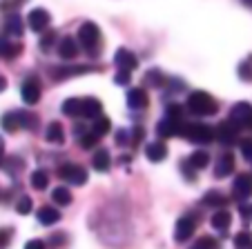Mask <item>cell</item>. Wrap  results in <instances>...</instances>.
Segmentation results:
<instances>
[{
  "mask_svg": "<svg viewBox=\"0 0 252 249\" xmlns=\"http://www.w3.org/2000/svg\"><path fill=\"white\" fill-rule=\"evenodd\" d=\"M78 43L90 56H98L100 47H103V36L96 23H83L78 29Z\"/></svg>",
  "mask_w": 252,
  "mask_h": 249,
  "instance_id": "1",
  "label": "cell"
},
{
  "mask_svg": "<svg viewBox=\"0 0 252 249\" xmlns=\"http://www.w3.org/2000/svg\"><path fill=\"white\" fill-rule=\"evenodd\" d=\"M186 107L190 109L194 116H214V113L219 111L217 100H214L208 91H194V94H190Z\"/></svg>",
  "mask_w": 252,
  "mask_h": 249,
  "instance_id": "2",
  "label": "cell"
},
{
  "mask_svg": "<svg viewBox=\"0 0 252 249\" xmlns=\"http://www.w3.org/2000/svg\"><path fill=\"white\" fill-rule=\"evenodd\" d=\"M181 136H186L192 142L205 145V142L214 140V127H210L205 122H188V125L181 127Z\"/></svg>",
  "mask_w": 252,
  "mask_h": 249,
  "instance_id": "3",
  "label": "cell"
},
{
  "mask_svg": "<svg viewBox=\"0 0 252 249\" xmlns=\"http://www.w3.org/2000/svg\"><path fill=\"white\" fill-rule=\"evenodd\" d=\"M58 176H61L63 180H67L69 185H76V187L87 183V169H83L81 165H74V163L61 165V167H58Z\"/></svg>",
  "mask_w": 252,
  "mask_h": 249,
  "instance_id": "4",
  "label": "cell"
},
{
  "mask_svg": "<svg viewBox=\"0 0 252 249\" xmlns=\"http://www.w3.org/2000/svg\"><path fill=\"white\" fill-rule=\"evenodd\" d=\"M230 122L237 129H252V105L250 103H237L230 111Z\"/></svg>",
  "mask_w": 252,
  "mask_h": 249,
  "instance_id": "5",
  "label": "cell"
},
{
  "mask_svg": "<svg viewBox=\"0 0 252 249\" xmlns=\"http://www.w3.org/2000/svg\"><path fill=\"white\" fill-rule=\"evenodd\" d=\"M20 98L25 100V105H36L40 100V80L36 76H27L20 87Z\"/></svg>",
  "mask_w": 252,
  "mask_h": 249,
  "instance_id": "6",
  "label": "cell"
},
{
  "mask_svg": "<svg viewBox=\"0 0 252 249\" xmlns=\"http://www.w3.org/2000/svg\"><path fill=\"white\" fill-rule=\"evenodd\" d=\"M196 231V218L194 216H181L176 221L174 227V240L176 243H186L192 238V234Z\"/></svg>",
  "mask_w": 252,
  "mask_h": 249,
  "instance_id": "7",
  "label": "cell"
},
{
  "mask_svg": "<svg viewBox=\"0 0 252 249\" xmlns=\"http://www.w3.org/2000/svg\"><path fill=\"white\" fill-rule=\"evenodd\" d=\"M49 23H52V16H49L47 9H43V7H36V9L29 11L27 16V25L32 31H45V29L49 27Z\"/></svg>",
  "mask_w": 252,
  "mask_h": 249,
  "instance_id": "8",
  "label": "cell"
},
{
  "mask_svg": "<svg viewBox=\"0 0 252 249\" xmlns=\"http://www.w3.org/2000/svg\"><path fill=\"white\" fill-rule=\"evenodd\" d=\"M214 138L219 142H223V145H232V142L239 138V129L234 127L230 120H223L217 125V129H214Z\"/></svg>",
  "mask_w": 252,
  "mask_h": 249,
  "instance_id": "9",
  "label": "cell"
},
{
  "mask_svg": "<svg viewBox=\"0 0 252 249\" xmlns=\"http://www.w3.org/2000/svg\"><path fill=\"white\" fill-rule=\"evenodd\" d=\"M103 113V105H100L98 98H81V105H78V116L81 118H100Z\"/></svg>",
  "mask_w": 252,
  "mask_h": 249,
  "instance_id": "10",
  "label": "cell"
},
{
  "mask_svg": "<svg viewBox=\"0 0 252 249\" xmlns=\"http://www.w3.org/2000/svg\"><path fill=\"white\" fill-rule=\"evenodd\" d=\"M232 194L239 200H246L252 196V176L250 174H239L232 183Z\"/></svg>",
  "mask_w": 252,
  "mask_h": 249,
  "instance_id": "11",
  "label": "cell"
},
{
  "mask_svg": "<svg viewBox=\"0 0 252 249\" xmlns=\"http://www.w3.org/2000/svg\"><path fill=\"white\" fill-rule=\"evenodd\" d=\"M114 62H116V67H119V71H134L138 67V58L125 47H121L119 52H116Z\"/></svg>",
  "mask_w": 252,
  "mask_h": 249,
  "instance_id": "12",
  "label": "cell"
},
{
  "mask_svg": "<svg viewBox=\"0 0 252 249\" xmlns=\"http://www.w3.org/2000/svg\"><path fill=\"white\" fill-rule=\"evenodd\" d=\"M127 105L132 109H148L150 105V98H148V91L141 89V87H132V89H127Z\"/></svg>",
  "mask_w": 252,
  "mask_h": 249,
  "instance_id": "13",
  "label": "cell"
},
{
  "mask_svg": "<svg viewBox=\"0 0 252 249\" xmlns=\"http://www.w3.org/2000/svg\"><path fill=\"white\" fill-rule=\"evenodd\" d=\"M234 171V154L225 151L223 156H219L217 160V167H214V178H225Z\"/></svg>",
  "mask_w": 252,
  "mask_h": 249,
  "instance_id": "14",
  "label": "cell"
},
{
  "mask_svg": "<svg viewBox=\"0 0 252 249\" xmlns=\"http://www.w3.org/2000/svg\"><path fill=\"white\" fill-rule=\"evenodd\" d=\"M58 56L65 58V60H74V58L78 56V43L71 36L61 38V43H58Z\"/></svg>",
  "mask_w": 252,
  "mask_h": 249,
  "instance_id": "15",
  "label": "cell"
},
{
  "mask_svg": "<svg viewBox=\"0 0 252 249\" xmlns=\"http://www.w3.org/2000/svg\"><path fill=\"white\" fill-rule=\"evenodd\" d=\"M145 156H148L152 163H161V160L167 158V145L161 140L148 142V145H145Z\"/></svg>",
  "mask_w": 252,
  "mask_h": 249,
  "instance_id": "16",
  "label": "cell"
},
{
  "mask_svg": "<svg viewBox=\"0 0 252 249\" xmlns=\"http://www.w3.org/2000/svg\"><path fill=\"white\" fill-rule=\"evenodd\" d=\"M157 134L161 138L179 136V134H181V122H174V120H170V118H163V120H158V125H157Z\"/></svg>",
  "mask_w": 252,
  "mask_h": 249,
  "instance_id": "17",
  "label": "cell"
},
{
  "mask_svg": "<svg viewBox=\"0 0 252 249\" xmlns=\"http://www.w3.org/2000/svg\"><path fill=\"white\" fill-rule=\"evenodd\" d=\"M0 125H2V129H5L7 134L18 132V129L23 127V113H20V111H9V113H5V116L0 118Z\"/></svg>",
  "mask_w": 252,
  "mask_h": 249,
  "instance_id": "18",
  "label": "cell"
},
{
  "mask_svg": "<svg viewBox=\"0 0 252 249\" xmlns=\"http://www.w3.org/2000/svg\"><path fill=\"white\" fill-rule=\"evenodd\" d=\"M230 222H232V214L225 212V209H217L214 216L210 218V225H212L217 231H225L230 227Z\"/></svg>",
  "mask_w": 252,
  "mask_h": 249,
  "instance_id": "19",
  "label": "cell"
},
{
  "mask_svg": "<svg viewBox=\"0 0 252 249\" xmlns=\"http://www.w3.org/2000/svg\"><path fill=\"white\" fill-rule=\"evenodd\" d=\"M20 52H23V45H20V43H11L9 38L0 36V56H2V58L11 60V58H16Z\"/></svg>",
  "mask_w": 252,
  "mask_h": 249,
  "instance_id": "20",
  "label": "cell"
},
{
  "mask_svg": "<svg viewBox=\"0 0 252 249\" xmlns=\"http://www.w3.org/2000/svg\"><path fill=\"white\" fill-rule=\"evenodd\" d=\"M110 165H112V156L107 149H98L94 154V158H92V167H94L96 171H110Z\"/></svg>",
  "mask_w": 252,
  "mask_h": 249,
  "instance_id": "21",
  "label": "cell"
},
{
  "mask_svg": "<svg viewBox=\"0 0 252 249\" xmlns=\"http://www.w3.org/2000/svg\"><path fill=\"white\" fill-rule=\"evenodd\" d=\"M61 221V212H58L56 207H40L38 209V222L45 227L49 225H56Z\"/></svg>",
  "mask_w": 252,
  "mask_h": 249,
  "instance_id": "22",
  "label": "cell"
},
{
  "mask_svg": "<svg viewBox=\"0 0 252 249\" xmlns=\"http://www.w3.org/2000/svg\"><path fill=\"white\" fill-rule=\"evenodd\" d=\"M45 138H47V142H52V145H63V140H65V132H63L61 122H49L47 132H45Z\"/></svg>",
  "mask_w": 252,
  "mask_h": 249,
  "instance_id": "23",
  "label": "cell"
},
{
  "mask_svg": "<svg viewBox=\"0 0 252 249\" xmlns=\"http://www.w3.org/2000/svg\"><path fill=\"white\" fill-rule=\"evenodd\" d=\"M94 67L90 65H78V67H61V69L54 71V78L56 80H65L69 78V76H78V74H87V71H92Z\"/></svg>",
  "mask_w": 252,
  "mask_h": 249,
  "instance_id": "24",
  "label": "cell"
},
{
  "mask_svg": "<svg viewBox=\"0 0 252 249\" xmlns=\"http://www.w3.org/2000/svg\"><path fill=\"white\" fill-rule=\"evenodd\" d=\"M188 163H190L192 169H205L208 163H210V154L205 149H196V151H192V156L188 158Z\"/></svg>",
  "mask_w": 252,
  "mask_h": 249,
  "instance_id": "25",
  "label": "cell"
},
{
  "mask_svg": "<svg viewBox=\"0 0 252 249\" xmlns=\"http://www.w3.org/2000/svg\"><path fill=\"white\" fill-rule=\"evenodd\" d=\"M5 31L14 38H23V18L16 14H11L9 18L5 20Z\"/></svg>",
  "mask_w": 252,
  "mask_h": 249,
  "instance_id": "26",
  "label": "cell"
},
{
  "mask_svg": "<svg viewBox=\"0 0 252 249\" xmlns=\"http://www.w3.org/2000/svg\"><path fill=\"white\" fill-rule=\"evenodd\" d=\"M110 129H112V120L107 116L96 118V122L92 125V134H94L96 138H103L105 134H110Z\"/></svg>",
  "mask_w": 252,
  "mask_h": 249,
  "instance_id": "27",
  "label": "cell"
},
{
  "mask_svg": "<svg viewBox=\"0 0 252 249\" xmlns=\"http://www.w3.org/2000/svg\"><path fill=\"white\" fill-rule=\"evenodd\" d=\"M203 205H208V207H223V205H228V198L223 196L221 192H205V196H203Z\"/></svg>",
  "mask_w": 252,
  "mask_h": 249,
  "instance_id": "28",
  "label": "cell"
},
{
  "mask_svg": "<svg viewBox=\"0 0 252 249\" xmlns=\"http://www.w3.org/2000/svg\"><path fill=\"white\" fill-rule=\"evenodd\" d=\"M143 83L148 87H161L163 83H165V76H163L161 69H150L148 74L143 76Z\"/></svg>",
  "mask_w": 252,
  "mask_h": 249,
  "instance_id": "29",
  "label": "cell"
},
{
  "mask_svg": "<svg viewBox=\"0 0 252 249\" xmlns=\"http://www.w3.org/2000/svg\"><path fill=\"white\" fill-rule=\"evenodd\" d=\"M52 200L56 202L58 207H67L71 202V194H69V189L67 187H56L52 192Z\"/></svg>",
  "mask_w": 252,
  "mask_h": 249,
  "instance_id": "30",
  "label": "cell"
},
{
  "mask_svg": "<svg viewBox=\"0 0 252 249\" xmlns=\"http://www.w3.org/2000/svg\"><path fill=\"white\" fill-rule=\"evenodd\" d=\"M237 74H239V78H241L243 83H252V56H248L246 60L239 62Z\"/></svg>",
  "mask_w": 252,
  "mask_h": 249,
  "instance_id": "31",
  "label": "cell"
},
{
  "mask_svg": "<svg viewBox=\"0 0 252 249\" xmlns=\"http://www.w3.org/2000/svg\"><path fill=\"white\" fill-rule=\"evenodd\" d=\"M49 185V176H47V171L45 169H36L32 174V187L33 189H38V192H43L45 187Z\"/></svg>",
  "mask_w": 252,
  "mask_h": 249,
  "instance_id": "32",
  "label": "cell"
},
{
  "mask_svg": "<svg viewBox=\"0 0 252 249\" xmlns=\"http://www.w3.org/2000/svg\"><path fill=\"white\" fill-rule=\"evenodd\" d=\"M78 105H81V98H67L65 103H63V113L65 116H69V118H74V116H78Z\"/></svg>",
  "mask_w": 252,
  "mask_h": 249,
  "instance_id": "33",
  "label": "cell"
},
{
  "mask_svg": "<svg viewBox=\"0 0 252 249\" xmlns=\"http://www.w3.org/2000/svg\"><path fill=\"white\" fill-rule=\"evenodd\" d=\"M234 247L237 249H252V234L250 231H241L234 236Z\"/></svg>",
  "mask_w": 252,
  "mask_h": 249,
  "instance_id": "34",
  "label": "cell"
},
{
  "mask_svg": "<svg viewBox=\"0 0 252 249\" xmlns=\"http://www.w3.org/2000/svg\"><path fill=\"white\" fill-rule=\"evenodd\" d=\"M165 118H170V120H174V122H181L183 120V107L181 105H167Z\"/></svg>",
  "mask_w": 252,
  "mask_h": 249,
  "instance_id": "35",
  "label": "cell"
},
{
  "mask_svg": "<svg viewBox=\"0 0 252 249\" xmlns=\"http://www.w3.org/2000/svg\"><path fill=\"white\" fill-rule=\"evenodd\" d=\"M192 249H219V243H217L212 236H201L199 243H194Z\"/></svg>",
  "mask_w": 252,
  "mask_h": 249,
  "instance_id": "36",
  "label": "cell"
},
{
  "mask_svg": "<svg viewBox=\"0 0 252 249\" xmlns=\"http://www.w3.org/2000/svg\"><path fill=\"white\" fill-rule=\"evenodd\" d=\"M54 43H56V31H54V29H47L45 36L40 38V49H43V52H49Z\"/></svg>",
  "mask_w": 252,
  "mask_h": 249,
  "instance_id": "37",
  "label": "cell"
},
{
  "mask_svg": "<svg viewBox=\"0 0 252 249\" xmlns=\"http://www.w3.org/2000/svg\"><path fill=\"white\" fill-rule=\"evenodd\" d=\"M16 212L23 214V216L32 212V198H29V196H20L18 202H16Z\"/></svg>",
  "mask_w": 252,
  "mask_h": 249,
  "instance_id": "38",
  "label": "cell"
},
{
  "mask_svg": "<svg viewBox=\"0 0 252 249\" xmlns=\"http://www.w3.org/2000/svg\"><path fill=\"white\" fill-rule=\"evenodd\" d=\"M98 140H100V138H96L94 136V134H85V136H81V147H83V149H92V147H96V145H98Z\"/></svg>",
  "mask_w": 252,
  "mask_h": 249,
  "instance_id": "39",
  "label": "cell"
},
{
  "mask_svg": "<svg viewBox=\"0 0 252 249\" xmlns=\"http://www.w3.org/2000/svg\"><path fill=\"white\" fill-rule=\"evenodd\" d=\"M241 154H243V158L248 160V163H252V140L250 138H246V140H241Z\"/></svg>",
  "mask_w": 252,
  "mask_h": 249,
  "instance_id": "40",
  "label": "cell"
},
{
  "mask_svg": "<svg viewBox=\"0 0 252 249\" xmlns=\"http://www.w3.org/2000/svg\"><path fill=\"white\" fill-rule=\"evenodd\" d=\"M129 80H132V74H129V71H119V74L114 76V83L116 85H129Z\"/></svg>",
  "mask_w": 252,
  "mask_h": 249,
  "instance_id": "41",
  "label": "cell"
},
{
  "mask_svg": "<svg viewBox=\"0 0 252 249\" xmlns=\"http://www.w3.org/2000/svg\"><path fill=\"white\" fill-rule=\"evenodd\" d=\"M25 249H47V245H45V240H40V238H32L25 243Z\"/></svg>",
  "mask_w": 252,
  "mask_h": 249,
  "instance_id": "42",
  "label": "cell"
},
{
  "mask_svg": "<svg viewBox=\"0 0 252 249\" xmlns=\"http://www.w3.org/2000/svg\"><path fill=\"white\" fill-rule=\"evenodd\" d=\"M67 243V236H65V231H61V234H54L52 238H49V245H54V247H63V245Z\"/></svg>",
  "mask_w": 252,
  "mask_h": 249,
  "instance_id": "43",
  "label": "cell"
},
{
  "mask_svg": "<svg viewBox=\"0 0 252 249\" xmlns=\"http://www.w3.org/2000/svg\"><path fill=\"white\" fill-rule=\"evenodd\" d=\"M239 214H241L243 218H252V202H241V207H239Z\"/></svg>",
  "mask_w": 252,
  "mask_h": 249,
  "instance_id": "44",
  "label": "cell"
},
{
  "mask_svg": "<svg viewBox=\"0 0 252 249\" xmlns=\"http://www.w3.org/2000/svg\"><path fill=\"white\" fill-rule=\"evenodd\" d=\"M181 169H183V174H186L188 180H194V169L190 167V163H188V160H181Z\"/></svg>",
  "mask_w": 252,
  "mask_h": 249,
  "instance_id": "45",
  "label": "cell"
},
{
  "mask_svg": "<svg viewBox=\"0 0 252 249\" xmlns=\"http://www.w3.org/2000/svg\"><path fill=\"white\" fill-rule=\"evenodd\" d=\"M143 140V127H134L132 129V145H138Z\"/></svg>",
  "mask_w": 252,
  "mask_h": 249,
  "instance_id": "46",
  "label": "cell"
},
{
  "mask_svg": "<svg viewBox=\"0 0 252 249\" xmlns=\"http://www.w3.org/2000/svg\"><path fill=\"white\" fill-rule=\"evenodd\" d=\"M116 142H119L121 147L127 145V132H119V134H116Z\"/></svg>",
  "mask_w": 252,
  "mask_h": 249,
  "instance_id": "47",
  "label": "cell"
},
{
  "mask_svg": "<svg viewBox=\"0 0 252 249\" xmlns=\"http://www.w3.org/2000/svg\"><path fill=\"white\" fill-rule=\"evenodd\" d=\"M7 89V80H5V76H0V94Z\"/></svg>",
  "mask_w": 252,
  "mask_h": 249,
  "instance_id": "48",
  "label": "cell"
},
{
  "mask_svg": "<svg viewBox=\"0 0 252 249\" xmlns=\"http://www.w3.org/2000/svg\"><path fill=\"white\" fill-rule=\"evenodd\" d=\"M2 154H5V140H2V136H0V158H2Z\"/></svg>",
  "mask_w": 252,
  "mask_h": 249,
  "instance_id": "49",
  "label": "cell"
},
{
  "mask_svg": "<svg viewBox=\"0 0 252 249\" xmlns=\"http://www.w3.org/2000/svg\"><path fill=\"white\" fill-rule=\"evenodd\" d=\"M248 5H252V2H248Z\"/></svg>",
  "mask_w": 252,
  "mask_h": 249,
  "instance_id": "50",
  "label": "cell"
}]
</instances>
